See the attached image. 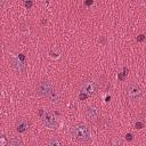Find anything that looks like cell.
I'll list each match as a JSON object with an SVG mask.
<instances>
[{
	"label": "cell",
	"instance_id": "cell-1",
	"mask_svg": "<svg viewBox=\"0 0 146 146\" xmlns=\"http://www.w3.org/2000/svg\"><path fill=\"white\" fill-rule=\"evenodd\" d=\"M70 135L73 139L80 143H87L91 139L90 129L83 123H78V124L72 125L70 129Z\"/></svg>",
	"mask_w": 146,
	"mask_h": 146
},
{
	"label": "cell",
	"instance_id": "cell-2",
	"mask_svg": "<svg viewBox=\"0 0 146 146\" xmlns=\"http://www.w3.org/2000/svg\"><path fill=\"white\" fill-rule=\"evenodd\" d=\"M40 115H41V122H42V124L47 128V129H49V130H55V129H57V127H58V122H57V119L55 117V115L52 114V113H50V112H43V111H41L40 112Z\"/></svg>",
	"mask_w": 146,
	"mask_h": 146
},
{
	"label": "cell",
	"instance_id": "cell-3",
	"mask_svg": "<svg viewBox=\"0 0 146 146\" xmlns=\"http://www.w3.org/2000/svg\"><path fill=\"white\" fill-rule=\"evenodd\" d=\"M51 90V83L48 80H42L38 83L35 88V95L38 97H46Z\"/></svg>",
	"mask_w": 146,
	"mask_h": 146
},
{
	"label": "cell",
	"instance_id": "cell-4",
	"mask_svg": "<svg viewBox=\"0 0 146 146\" xmlns=\"http://www.w3.org/2000/svg\"><path fill=\"white\" fill-rule=\"evenodd\" d=\"M96 82L92 80H86L82 82L81 87H80V92L84 94L86 96H91L95 91H96Z\"/></svg>",
	"mask_w": 146,
	"mask_h": 146
},
{
	"label": "cell",
	"instance_id": "cell-5",
	"mask_svg": "<svg viewBox=\"0 0 146 146\" xmlns=\"http://www.w3.org/2000/svg\"><path fill=\"white\" fill-rule=\"evenodd\" d=\"M9 62H10V65L13 67V70L15 72H23L24 71V64H23V60L15 54H9Z\"/></svg>",
	"mask_w": 146,
	"mask_h": 146
},
{
	"label": "cell",
	"instance_id": "cell-6",
	"mask_svg": "<svg viewBox=\"0 0 146 146\" xmlns=\"http://www.w3.org/2000/svg\"><path fill=\"white\" fill-rule=\"evenodd\" d=\"M127 96L130 100H138L141 97V89L137 84H129L127 88Z\"/></svg>",
	"mask_w": 146,
	"mask_h": 146
},
{
	"label": "cell",
	"instance_id": "cell-7",
	"mask_svg": "<svg viewBox=\"0 0 146 146\" xmlns=\"http://www.w3.org/2000/svg\"><path fill=\"white\" fill-rule=\"evenodd\" d=\"M86 117L89 121H96L98 117V110L95 106H88L86 108Z\"/></svg>",
	"mask_w": 146,
	"mask_h": 146
},
{
	"label": "cell",
	"instance_id": "cell-8",
	"mask_svg": "<svg viewBox=\"0 0 146 146\" xmlns=\"http://www.w3.org/2000/svg\"><path fill=\"white\" fill-rule=\"evenodd\" d=\"M27 129H29V122H27L25 119H19V120L16 122V131H17V132L23 133V132H25Z\"/></svg>",
	"mask_w": 146,
	"mask_h": 146
},
{
	"label": "cell",
	"instance_id": "cell-9",
	"mask_svg": "<svg viewBox=\"0 0 146 146\" xmlns=\"http://www.w3.org/2000/svg\"><path fill=\"white\" fill-rule=\"evenodd\" d=\"M48 97L50 99L51 103H58L60 100V92L57 90V89H52L50 90V92L48 94Z\"/></svg>",
	"mask_w": 146,
	"mask_h": 146
},
{
	"label": "cell",
	"instance_id": "cell-10",
	"mask_svg": "<svg viewBox=\"0 0 146 146\" xmlns=\"http://www.w3.org/2000/svg\"><path fill=\"white\" fill-rule=\"evenodd\" d=\"M8 143H9L10 145H13V146H18V145H21V140H19V138H17V137H11L10 140H8Z\"/></svg>",
	"mask_w": 146,
	"mask_h": 146
},
{
	"label": "cell",
	"instance_id": "cell-11",
	"mask_svg": "<svg viewBox=\"0 0 146 146\" xmlns=\"http://www.w3.org/2000/svg\"><path fill=\"white\" fill-rule=\"evenodd\" d=\"M47 145H49V146H58V145H60V143H59L57 139L51 138V139H49V140L47 141Z\"/></svg>",
	"mask_w": 146,
	"mask_h": 146
},
{
	"label": "cell",
	"instance_id": "cell-12",
	"mask_svg": "<svg viewBox=\"0 0 146 146\" xmlns=\"http://www.w3.org/2000/svg\"><path fill=\"white\" fill-rule=\"evenodd\" d=\"M128 72H129V70H128L127 67H124L122 74H119V75H117V79H119V80H124V78L128 75Z\"/></svg>",
	"mask_w": 146,
	"mask_h": 146
},
{
	"label": "cell",
	"instance_id": "cell-13",
	"mask_svg": "<svg viewBox=\"0 0 146 146\" xmlns=\"http://www.w3.org/2000/svg\"><path fill=\"white\" fill-rule=\"evenodd\" d=\"M8 144V139L5 137V136H1L0 137V146H5Z\"/></svg>",
	"mask_w": 146,
	"mask_h": 146
},
{
	"label": "cell",
	"instance_id": "cell-14",
	"mask_svg": "<svg viewBox=\"0 0 146 146\" xmlns=\"http://www.w3.org/2000/svg\"><path fill=\"white\" fill-rule=\"evenodd\" d=\"M49 56H50L51 58H55V59H57V58H59L60 54H59V52H54V51H49Z\"/></svg>",
	"mask_w": 146,
	"mask_h": 146
},
{
	"label": "cell",
	"instance_id": "cell-15",
	"mask_svg": "<svg viewBox=\"0 0 146 146\" xmlns=\"http://www.w3.org/2000/svg\"><path fill=\"white\" fill-rule=\"evenodd\" d=\"M24 1V6L26 7V8H31V6H32V0H23Z\"/></svg>",
	"mask_w": 146,
	"mask_h": 146
},
{
	"label": "cell",
	"instance_id": "cell-16",
	"mask_svg": "<svg viewBox=\"0 0 146 146\" xmlns=\"http://www.w3.org/2000/svg\"><path fill=\"white\" fill-rule=\"evenodd\" d=\"M145 40V35L144 34H139L138 36H137V41L138 42H141V41H144Z\"/></svg>",
	"mask_w": 146,
	"mask_h": 146
},
{
	"label": "cell",
	"instance_id": "cell-17",
	"mask_svg": "<svg viewBox=\"0 0 146 146\" xmlns=\"http://www.w3.org/2000/svg\"><path fill=\"white\" fill-rule=\"evenodd\" d=\"M143 125H144V124H143V123H140V122H137V123L135 124L136 129H141V128H143Z\"/></svg>",
	"mask_w": 146,
	"mask_h": 146
},
{
	"label": "cell",
	"instance_id": "cell-18",
	"mask_svg": "<svg viewBox=\"0 0 146 146\" xmlns=\"http://www.w3.org/2000/svg\"><path fill=\"white\" fill-rule=\"evenodd\" d=\"M125 139L129 140V141L132 140V135H131V133H127V135H125Z\"/></svg>",
	"mask_w": 146,
	"mask_h": 146
},
{
	"label": "cell",
	"instance_id": "cell-19",
	"mask_svg": "<svg viewBox=\"0 0 146 146\" xmlns=\"http://www.w3.org/2000/svg\"><path fill=\"white\" fill-rule=\"evenodd\" d=\"M90 3H92V0H88V1L86 2V5H87V6H89Z\"/></svg>",
	"mask_w": 146,
	"mask_h": 146
},
{
	"label": "cell",
	"instance_id": "cell-20",
	"mask_svg": "<svg viewBox=\"0 0 146 146\" xmlns=\"http://www.w3.org/2000/svg\"><path fill=\"white\" fill-rule=\"evenodd\" d=\"M2 1H3V0H0V6L2 5Z\"/></svg>",
	"mask_w": 146,
	"mask_h": 146
}]
</instances>
